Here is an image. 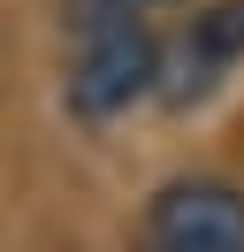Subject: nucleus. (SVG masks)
<instances>
[{"label": "nucleus", "mask_w": 244, "mask_h": 252, "mask_svg": "<svg viewBox=\"0 0 244 252\" xmlns=\"http://www.w3.org/2000/svg\"><path fill=\"white\" fill-rule=\"evenodd\" d=\"M69 31V69H61V107L84 130H107L122 115H137L145 99H160V62L168 31L137 8H99V0H69L61 8Z\"/></svg>", "instance_id": "f257e3e1"}, {"label": "nucleus", "mask_w": 244, "mask_h": 252, "mask_svg": "<svg viewBox=\"0 0 244 252\" xmlns=\"http://www.w3.org/2000/svg\"><path fill=\"white\" fill-rule=\"evenodd\" d=\"M137 252H244V191L221 176H168L145 199Z\"/></svg>", "instance_id": "f03ea898"}, {"label": "nucleus", "mask_w": 244, "mask_h": 252, "mask_svg": "<svg viewBox=\"0 0 244 252\" xmlns=\"http://www.w3.org/2000/svg\"><path fill=\"white\" fill-rule=\"evenodd\" d=\"M244 69V0H198L191 23L168 38V62H160V107H206L229 77Z\"/></svg>", "instance_id": "7ed1b4c3"}, {"label": "nucleus", "mask_w": 244, "mask_h": 252, "mask_svg": "<svg viewBox=\"0 0 244 252\" xmlns=\"http://www.w3.org/2000/svg\"><path fill=\"white\" fill-rule=\"evenodd\" d=\"M99 8H137V16H152V8H198V0H99Z\"/></svg>", "instance_id": "20e7f679"}]
</instances>
